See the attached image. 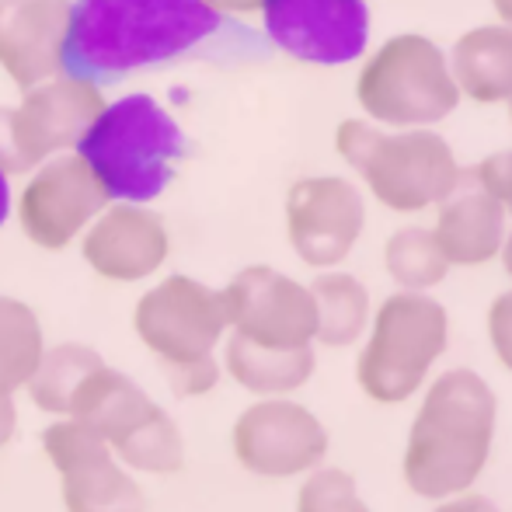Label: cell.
<instances>
[{
  "label": "cell",
  "instance_id": "8992f818",
  "mask_svg": "<svg viewBox=\"0 0 512 512\" xmlns=\"http://www.w3.org/2000/svg\"><path fill=\"white\" fill-rule=\"evenodd\" d=\"M67 418L95 429L126 471L133 474H178L185 467V436L133 377L95 366L70 398Z\"/></svg>",
  "mask_w": 512,
  "mask_h": 512
},
{
  "label": "cell",
  "instance_id": "4fadbf2b",
  "mask_svg": "<svg viewBox=\"0 0 512 512\" xmlns=\"http://www.w3.org/2000/svg\"><path fill=\"white\" fill-rule=\"evenodd\" d=\"M262 25L272 46L314 67H342L370 46L366 0H262Z\"/></svg>",
  "mask_w": 512,
  "mask_h": 512
},
{
  "label": "cell",
  "instance_id": "484cf974",
  "mask_svg": "<svg viewBox=\"0 0 512 512\" xmlns=\"http://www.w3.org/2000/svg\"><path fill=\"white\" fill-rule=\"evenodd\" d=\"M471 182L485 189L506 213L512 216V150H499V154L485 157L478 168L471 171Z\"/></svg>",
  "mask_w": 512,
  "mask_h": 512
},
{
  "label": "cell",
  "instance_id": "d6a6232c",
  "mask_svg": "<svg viewBox=\"0 0 512 512\" xmlns=\"http://www.w3.org/2000/svg\"><path fill=\"white\" fill-rule=\"evenodd\" d=\"M499 258H502V269H506V276L512 279V227H509V234H506V244H502Z\"/></svg>",
  "mask_w": 512,
  "mask_h": 512
},
{
  "label": "cell",
  "instance_id": "ffe728a7",
  "mask_svg": "<svg viewBox=\"0 0 512 512\" xmlns=\"http://www.w3.org/2000/svg\"><path fill=\"white\" fill-rule=\"evenodd\" d=\"M223 370L241 391L255 398H290L314 377L317 356L314 345L307 349H265L237 335L223 338Z\"/></svg>",
  "mask_w": 512,
  "mask_h": 512
},
{
  "label": "cell",
  "instance_id": "603a6c76",
  "mask_svg": "<svg viewBox=\"0 0 512 512\" xmlns=\"http://www.w3.org/2000/svg\"><path fill=\"white\" fill-rule=\"evenodd\" d=\"M102 363H105L102 352L91 349V345H81V342L53 345V349H46V356H42L39 370L32 373L25 391L39 411L67 418L70 398H74L77 387L84 384V377Z\"/></svg>",
  "mask_w": 512,
  "mask_h": 512
},
{
  "label": "cell",
  "instance_id": "5b68a950",
  "mask_svg": "<svg viewBox=\"0 0 512 512\" xmlns=\"http://www.w3.org/2000/svg\"><path fill=\"white\" fill-rule=\"evenodd\" d=\"M450 345V314L429 293H391L370 317L356 359V384L377 405H405Z\"/></svg>",
  "mask_w": 512,
  "mask_h": 512
},
{
  "label": "cell",
  "instance_id": "e575fe53",
  "mask_svg": "<svg viewBox=\"0 0 512 512\" xmlns=\"http://www.w3.org/2000/svg\"><path fill=\"white\" fill-rule=\"evenodd\" d=\"M509 105V119H512V102H506Z\"/></svg>",
  "mask_w": 512,
  "mask_h": 512
},
{
  "label": "cell",
  "instance_id": "ac0fdd59",
  "mask_svg": "<svg viewBox=\"0 0 512 512\" xmlns=\"http://www.w3.org/2000/svg\"><path fill=\"white\" fill-rule=\"evenodd\" d=\"M506 234L509 213L474 182H460L457 192L439 203L436 227H432V237H436L450 269L453 265H460V269L488 265L492 258H499Z\"/></svg>",
  "mask_w": 512,
  "mask_h": 512
},
{
  "label": "cell",
  "instance_id": "1f68e13d",
  "mask_svg": "<svg viewBox=\"0 0 512 512\" xmlns=\"http://www.w3.org/2000/svg\"><path fill=\"white\" fill-rule=\"evenodd\" d=\"M7 216H11V175L0 168V227L7 223Z\"/></svg>",
  "mask_w": 512,
  "mask_h": 512
},
{
  "label": "cell",
  "instance_id": "d6986e66",
  "mask_svg": "<svg viewBox=\"0 0 512 512\" xmlns=\"http://www.w3.org/2000/svg\"><path fill=\"white\" fill-rule=\"evenodd\" d=\"M450 74L460 98L478 105L512 102V28L478 25L464 32L450 53Z\"/></svg>",
  "mask_w": 512,
  "mask_h": 512
},
{
  "label": "cell",
  "instance_id": "9c48e42d",
  "mask_svg": "<svg viewBox=\"0 0 512 512\" xmlns=\"http://www.w3.org/2000/svg\"><path fill=\"white\" fill-rule=\"evenodd\" d=\"M331 436L307 405L290 398H258L230 429L234 460L255 478H304L328 457Z\"/></svg>",
  "mask_w": 512,
  "mask_h": 512
},
{
  "label": "cell",
  "instance_id": "83f0119b",
  "mask_svg": "<svg viewBox=\"0 0 512 512\" xmlns=\"http://www.w3.org/2000/svg\"><path fill=\"white\" fill-rule=\"evenodd\" d=\"M220 373H223L220 359H209V363L185 366V370L164 373V377H168V387L175 398H203V394H209L220 384Z\"/></svg>",
  "mask_w": 512,
  "mask_h": 512
},
{
  "label": "cell",
  "instance_id": "2e32d148",
  "mask_svg": "<svg viewBox=\"0 0 512 512\" xmlns=\"http://www.w3.org/2000/svg\"><path fill=\"white\" fill-rule=\"evenodd\" d=\"M81 255L108 283H143L171 255L161 213L136 203H108L81 234Z\"/></svg>",
  "mask_w": 512,
  "mask_h": 512
},
{
  "label": "cell",
  "instance_id": "7402d4cb",
  "mask_svg": "<svg viewBox=\"0 0 512 512\" xmlns=\"http://www.w3.org/2000/svg\"><path fill=\"white\" fill-rule=\"evenodd\" d=\"M46 356L42 321L25 300L0 293V394L14 398L25 391Z\"/></svg>",
  "mask_w": 512,
  "mask_h": 512
},
{
  "label": "cell",
  "instance_id": "6da1fadb",
  "mask_svg": "<svg viewBox=\"0 0 512 512\" xmlns=\"http://www.w3.org/2000/svg\"><path fill=\"white\" fill-rule=\"evenodd\" d=\"M262 53L258 35L203 0H70L63 74L119 84L189 56Z\"/></svg>",
  "mask_w": 512,
  "mask_h": 512
},
{
  "label": "cell",
  "instance_id": "8fae6325",
  "mask_svg": "<svg viewBox=\"0 0 512 512\" xmlns=\"http://www.w3.org/2000/svg\"><path fill=\"white\" fill-rule=\"evenodd\" d=\"M230 335L265 349H307L317 335L310 286L272 265H248L223 286Z\"/></svg>",
  "mask_w": 512,
  "mask_h": 512
},
{
  "label": "cell",
  "instance_id": "9a60e30c",
  "mask_svg": "<svg viewBox=\"0 0 512 512\" xmlns=\"http://www.w3.org/2000/svg\"><path fill=\"white\" fill-rule=\"evenodd\" d=\"M102 108V88L81 77L60 74L39 88H28L21 105L11 108V147L18 171L39 168L56 154H74Z\"/></svg>",
  "mask_w": 512,
  "mask_h": 512
},
{
  "label": "cell",
  "instance_id": "3957f363",
  "mask_svg": "<svg viewBox=\"0 0 512 512\" xmlns=\"http://www.w3.org/2000/svg\"><path fill=\"white\" fill-rule=\"evenodd\" d=\"M74 154L98 178L108 203L147 206L175 182L189 140L157 98L126 95L95 115Z\"/></svg>",
  "mask_w": 512,
  "mask_h": 512
},
{
  "label": "cell",
  "instance_id": "cb8c5ba5",
  "mask_svg": "<svg viewBox=\"0 0 512 512\" xmlns=\"http://www.w3.org/2000/svg\"><path fill=\"white\" fill-rule=\"evenodd\" d=\"M384 269L405 293H429L450 276L429 227H398L384 244Z\"/></svg>",
  "mask_w": 512,
  "mask_h": 512
},
{
  "label": "cell",
  "instance_id": "7c38bea8",
  "mask_svg": "<svg viewBox=\"0 0 512 512\" xmlns=\"http://www.w3.org/2000/svg\"><path fill=\"white\" fill-rule=\"evenodd\" d=\"M108 206L105 189L77 154H56L32 171L18 196V227L35 248L63 251Z\"/></svg>",
  "mask_w": 512,
  "mask_h": 512
},
{
  "label": "cell",
  "instance_id": "5bb4252c",
  "mask_svg": "<svg viewBox=\"0 0 512 512\" xmlns=\"http://www.w3.org/2000/svg\"><path fill=\"white\" fill-rule=\"evenodd\" d=\"M366 227L363 192L338 175L300 178L286 192V237L297 258L317 272L342 265Z\"/></svg>",
  "mask_w": 512,
  "mask_h": 512
},
{
  "label": "cell",
  "instance_id": "7a4b0ae2",
  "mask_svg": "<svg viewBox=\"0 0 512 512\" xmlns=\"http://www.w3.org/2000/svg\"><path fill=\"white\" fill-rule=\"evenodd\" d=\"M499 398L474 370H446L425 387L411 418L401 478L418 499L443 502L474 492L492 460Z\"/></svg>",
  "mask_w": 512,
  "mask_h": 512
},
{
  "label": "cell",
  "instance_id": "52a82bcc",
  "mask_svg": "<svg viewBox=\"0 0 512 512\" xmlns=\"http://www.w3.org/2000/svg\"><path fill=\"white\" fill-rule=\"evenodd\" d=\"M356 102L377 126L425 129L460 105V88L450 74V56L429 35L401 32L363 63Z\"/></svg>",
  "mask_w": 512,
  "mask_h": 512
},
{
  "label": "cell",
  "instance_id": "f1b7e54d",
  "mask_svg": "<svg viewBox=\"0 0 512 512\" xmlns=\"http://www.w3.org/2000/svg\"><path fill=\"white\" fill-rule=\"evenodd\" d=\"M432 512H502V509L495 506L492 499H485V495L464 492V495H453V499L436 502V509Z\"/></svg>",
  "mask_w": 512,
  "mask_h": 512
},
{
  "label": "cell",
  "instance_id": "277c9868",
  "mask_svg": "<svg viewBox=\"0 0 512 512\" xmlns=\"http://www.w3.org/2000/svg\"><path fill=\"white\" fill-rule=\"evenodd\" d=\"M335 150L391 213L439 206L464 182L453 147L432 129H377L366 119H345L335 129Z\"/></svg>",
  "mask_w": 512,
  "mask_h": 512
},
{
  "label": "cell",
  "instance_id": "4dcf8cb0",
  "mask_svg": "<svg viewBox=\"0 0 512 512\" xmlns=\"http://www.w3.org/2000/svg\"><path fill=\"white\" fill-rule=\"evenodd\" d=\"M14 432H18V408H14V398L0 394V450L11 443Z\"/></svg>",
  "mask_w": 512,
  "mask_h": 512
},
{
  "label": "cell",
  "instance_id": "4316f807",
  "mask_svg": "<svg viewBox=\"0 0 512 512\" xmlns=\"http://www.w3.org/2000/svg\"><path fill=\"white\" fill-rule=\"evenodd\" d=\"M485 328H488V342H492L495 359L512 373V290L499 293V297L492 300Z\"/></svg>",
  "mask_w": 512,
  "mask_h": 512
},
{
  "label": "cell",
  "instance_id": "d4e9b609",
  "mask_svg": "<svg viewBox=\"0 0 512 512\" xmlns=\"http://www.w3.org/2000/svg\"><path fill=\"white\" fill-rule=\"evenodd\" d=\"M297 512H373L366 506L359 481L342 467H314L304 474L297 492Z\"/></svg>",
  "mask_w": 512,
  "mask_h": 512
},
{
  "label": "cell",
  "instance_id": "f546056e",
  "mask_svg": "<svg viewBox=\"0 0 512 512\" xmlns=\"http://www.w3.org/2000/svg\"><path fill=\"white\" fill-rule=\"evenodd\" d=\"M209 11L223 14V18H234V14H255L262 11V0H203Z\"/></svg>",
  "mask_w": 512,
  "mask_h": 512
},
{
  "label": "cell",
  "instance_id": "e0dca14e",
  "mask_svg": "<svg viewBox=\"0 0 512 512\" xmlns=\"http://www.w3.org/2000/svg\"><path fill=\"white\" fill-rule=\"evenodd\" d=\"M70 0H0V70L21 91L63 74Z\"/></svg>",
  "mask_w": 512,
  "mask_h": 512
},
{
  "label": "cell",
  "instance_id": "30bf717a",
  "mask_svg": "<svg viewBox=\"0 0 512 512\" xmlns=\"http://www.w3.org/2000/svg\"><path fill=\"white\" fill-rule=\"evenodd\" d=\"M42 453L60 478L67 512H147V495L133 471L115 460L95 429L56 418L42 429Z\"/></svg>",
  "mask_w": 512,
  "mask_h": 512
},
{
  "label": "cell",
  "instance_id": "44dd1931",
  "mask_svg": "<svg viewBox=\"0 0 512 512\" xmlns=\"http://www.w3.org/2000/svg\"><path fill=\"white\" fill-rule=\"evenodd\" d=\"M310 297L317 310L314 342L324 349H349L370 328V290L352 272L328 269L310 283Z\"/></svg>",
  "mask_w": 512,
  "mask_h": 512
},
{
  "label": "cell",
  "instance_id": "836d02e7",
  "mask_svg": "<svg viewBox=\"0 0 512 512\" xmlns=\"http://www.w3.org/2000/svg\"><path fill=\"white\" fill-rule=\"evenodd\" d=\"M492 7H495V14L502 18V25L512 28V0H492Z\"/></svg>",
  "mask_w": 512,
  "mask_h": 512
},
{
  "label": "cell",
  "instance_id": "ba28073f",
  "mask_svg": "<svg viewBox=\"0 0 512 512\" xmlns=\"http://www.w3.org/2000/svg\"><path fill=\"white\" fill-rule=\"evenodd\" d=\"M133 331L164 373L209 363L230 331L223 293L192 276H168L136 300Z\"/></svg>",
  "mask_w": 512,
  "mask_h": 512
}]
</instances>
